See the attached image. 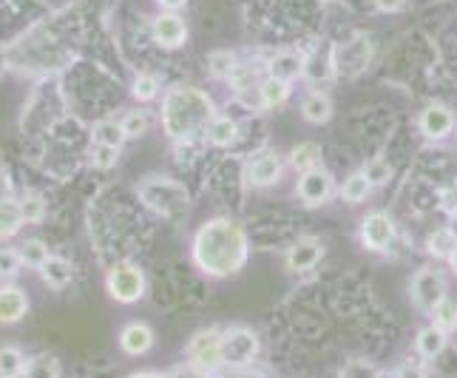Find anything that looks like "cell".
<instances>
[{
	"instance_id": "44",
	"label": "cell",
	"mask_w": 457,
	"mask_h": 378,
	"mask_svg": "<svg viewBox=\"0 0 457 378\" xmlns=\"http://www.w3.org/2000/svg\"><path fill=\"white\" fill-rule=\"evenodd\" d=\"M446 267H449V271H452V276L457 279V250H454V254H452V259H449V265H446Z\"/></svg>"
},
{
	"instance_id": "22",
	"label": "cell",
	"mask_w": 457,
	"mask_h": 378,
	"mask_svg": "<svg viewBox=\"0 0 457 378\" xmlns=\"http://www.w3.org/2000/svg\"><path fill=\"white\" fill-rule=\"evenodd\" d=\"M40 276H43V281H46V285H49L52 290H62V288H69V285H71L74 271H71V265H69L66 259L49 256V262H46V265L40 267Z\"/></svg>"
},
{
	"instance_id": "8",
	"label": "cell",
	"mask_w": 457,
	"mask_h": 378,
	"mask_svg": "<svg viewBox=\"0 0 457 378\" xmlns=\"http://www.w3.org/2000/svg\"><path fill=\"white\" fill-rule=\"evenodd\" d=\"M105 288H108V296L114 298L120 305H137L139 298L145 296V273L139 271L137 265L125 262V265H114L112 271L105 276Z\"/></svg>"
},
{
	"instance_id": "5",
	"label": "cell",
	"mask_w": 457,
	"mask_h": 378,
	"mask_svg": "<svg viewBox=\"0 0 457 378\" xmlns=\"http://www.w3.org/2000/svg\"><path fill=\"white\" fill-rule=\"evenodd\" d=\"M264 339L253 324L233 322L225 324V367H253L262 365Z\"/></svg>"
},
{
	"instance_id": "37",
	"label": "cell",
	"mask_w": 457,
	"mask_h": 378,
	"mask_svg": "<svg viewBox=\"0 0 457 378\" xmlns=\"http://www.w3.org/2000/svg\"><path fill=\"white\" fill-rule=\"evenodd\" d=\"M364 174L372 180V185H384L389 180V174H392V168H389V163L384 160V156H375V160H370L364 165Z\"/></svg>"
},
{
	"instance_id": "41",
	"label": "cell",
	"mask_w": 457,
	"mask_h": 378,
	"mask_svg": "<svg viewBox=\"0 0 457 378\" xmlns=\"http://www.w3.org/2000/svg\"><path fill=\"white\" fill-rule=\"evenodd\" d=\"M403 6V0H378V9H384V12H395Z\"/></svg>"
},
{
	"instance_id": "21",
	"label": "cell",
	"mask_w": 457,
	"mask_h": 378,
	"mask_svg": "<svg viewBox=\"0 0 457 378\" xmlns=\"http://www.w3.org/2000/svg\"><path fill=\"white\" fill-rule=\"evenodd\" d=\"M287 163L295 174H307L312 168H321V146L319 143H298V146H293Z\"/></svg>"
},
{
	"instance_id": "25",
	"label": "cell",
	"mask_w": 457,
	"mask_h": 378,
	"mask_svg": "<svg viewBox=\"0 0 457 378\" xmlns=\"http://www.w3.org/2000/svg\"><path fill=\"white\" fill-rule=\"evenodd\" d=\"M427 322H432L437 330H444L446 336H454L457 333V298L454 296H446L444 302L435 307V313H432Z\"/></svg>"
},
{
	"instance_id": "33",
	"label": "cell",
	"mask_w": 457,
	"mask_h": 378,
	"mask_svg": "<svg viewBox=\"0 0 457 378\" xmlns=\"http://www.w3.org/2000/svg\"><path fill=\"white\" fill-rule=\"evenodd\" d=\"M131 94L139 103H148V100L156 97V94H160V80L151 77V74H139L134 80V86H131Z\"/></svg>"
},
{
	"instance_id": "23",
	"label": "cell",
	"mask_w": 457,
	"mask_h": 378,
	"mask_svg": "<svg viewBox=\"0 0 457 378\" xmlns=\"http://www.w3.org/2000/svg\"><path fill=\"white\" fill-rule=\"evenodd\" d=\"M267 77H278V80H295L298 74H304V63H302V57L298 55H290V52H285V55H278V57H273L270 63H267Z\"/></svg>"
},
{
	"instance_id": "18",
	"label": "cell",
	"mask_w": 457,
	"mask_h": 378,
	"mask_svg": "<svg viewBox=\"0 0 457 378\" xmlns=\"http://www.w3.org/2000/svg\"><path fill=\"white\" fill-rule=\"evenodd\" d=\"M454 250H457V233H454L449 225L435 228V231L427 236V254L435 259V265H437V262H446V265H449V259H452Z\"/></svg>"
},
{
	"instance_id": "17",
	"label": "cell",
	"mask_w": 457,
	"mask_h": 378,
	"mask_svg": "<svg viewBox=\"0 0 457 378\" xmlns=\"http://www.w3.org/2000/svg\"><path fill=\"white\" fill-rule=\"evenodd\" d=\"M26 310H29V298L21 288H14V285L0 288V322L4 324L21 322L26 316Z\"/></svg>"
},
{
	"instance_id": "20",
	"label": "cell",
	"mask_w": 457,
	"mask_h": 378,
	"mask_svg": "<svg viewBox=\"0 0 457 378\" xmlns=\"http://www.w3.org/2000/svg\"><path fill=\"white\" fill-rule=\"evenodd\" d=\"M372 180L364 174V168L361 171H353L350 177L344 180V185H341V199L346 202V205H361V202H367L370 199V194H372Z\"/></svg>"
},
{
	"instance_id": "28",
	"label": "cell",
	"mask_w": 457,
	"mask_h": 378,
	"mask_svg": "<svg viewBox=\"0 0 457 378\" xmlns=\"http://www.w3.org/2000/svg\"><path fill=\"white\" fill-rule=\"evenodd\" d=\"M125 139L122 125L114 120H103L94 125V146H108V148H120Z\"/></svg>"
},
{
	"instance_id": "14",
	"label": "cell",
	"mask_w": 457,
	"mask_h": 378,
	"mask_svg": "<svg viewBox=\"0 0 457 378\" xmlns=\"http://www.w3.org/2000/svg\"><path fill=\"white\" fill-rule=\"evenodd\" d=\"M120 350L125 356H131V358H139V356H148L154 350V344H156V333H154V327L148 322H129V324H122L120 330Z\"/></svg>"
},
{
	"instance_id": "30",
	"label": "cell",
	"mask_w": 457,
	"mask_h": 378,
	"mask_svg": "<svg viewBox=\"0 0 457 378\" xmlns=\"http://www.w3.org/2000/svg\"><path fill=\"white\" fill-rule=\"evenodd\" d=\"M21 225H23L21 205L18 202H9V199L0 202V236H12Z\"/></svg>"
},
{
	"instance_id": "32",
	"label": "cell",
	"mask_w": 457,
	"mask_h": 378,
	"mask_svg": "<svg viewBox=\"0 0 457 378\" xmlns=\"http://www.w3.org/2000/svg\"><path fill=\"white\" fill-rule=\"evenodd\" d=\"M211 74L213 77H222V80H230V74L239 69V63H236V55H230V52H216V55H211Z\"/></svg>"
},
{
	"instance_id": "10",
	"label": "cell",
	"mask_w": 457,
	"mask_h": 378,
	"mask_svg": "<svg viewBox=\"0 0 457 378\" xmlns=\"http://www.w3.org/2000/svg\"><path fill=\"white\" fill-rule=\"evenodd\" d=\"M285 174V156L273 148H264L245 163V180L253 188H270Z\"/></svg>"
},
{
	"instance_id": "1",
	"label": "cell",
	"mask_w": 457,
	"mask_h": 378,
	"mask_svg": "<svg viewBox=\"0 0 457 378\" xmlns=\"http://www.w3.org/2000/svg\"><path fill=\"white\" fill-rule=\"evenodd\" d=\"M194 265L208 279H233L250 259L247 231L230 216H216L199 225L191 245Z\"/></svg>"
},
{
	"instance_id": "4",
	"label": "cell",
	"mask_w": 457,
	"mask_h": 378,
	"mask_svg": "<svg viewBox=\"0 0 457 378\" xmlns=\"http://www.w3.org/2000/svg\"><path fill=\"white\" fill-rule=\"evenodd\" d=\"M185 361H191L204 375H216L225 367V324L199 327L196 333L185 341Z\"/></svg>"
},
{
	"instance_id": "45",
	"label": "cell",
	"mask_w": 457,
	"mask_h": 378,
	"mask_svg": "<svg viewBox=\"0 0 457 378\" xmlns=\"http://www.w3.org/2000/svg\"><path fill=\"white\" fill-rule=\"evenodd\" d=\"M449 228H452V231L457 233V208L452 211V223H449Z\"/></svg>"
},
{
	"instance_id": "15",
	"label": "cell",
	"mask_w": 457,
	"mask_h": 378,
	"mask_svg": "<svg viewBox=\"0 0 457 378\" xmlns=\"http://www.w3.org/2000/svg\"><path fill=\"white\" fill-rule=\"evenodd\" d=\"M302 117L312 125H324L333 120V100H329V94L321 88L307 91L302 100Z\"/></svg>"
},
{
	"instance_id": "9",
	"label": "cell",
	"mask_w": 457,
	"mask_h": 378,
	"mask_svg": "<svg viewBox=\"0 0 457 378\" xmlns=\"http://www.w3.org/2000/svg\"><path fill=\"white\" fill-rule=\"evenodd\" d=\"M336 194V177L329 174V171L321 165V168H312L307 174H298V182H295V197L302 199L307 208H321Z\"/></svg>"
},
{
	"instance_id": "26",
	"label": "cell",
	"mask_w": 457,
	"mask_h": 378,
	"mask_svg": "<svg viewBox=\"0 0 457 378\" xmlns=\"http://www.w3.org/2000/svg\"><path fill=\"white\" fill-rule=\"evenodd\" d=\"M386 378H432V367L412 353V356H406L403 361H398V365L386 373Z\"/></svg>"
},
{
	"instance_id": "36",
	"label": "cell",
	"mask_w": 457,
	"mask_h": 378,
	"mask_svg": "<svg viewBox=\"0 0 457 378\" xmlns=\"http://www.w3.org/2000/svg\"><path fill=\"white\" fill-rule=\"evenodd\" d=\"M120 125H122L125 137H143L148 131V114L145 112H129Z\"/></svg>"
},
{
	"instance_id": "40",
	"label": "cell",
	"mask_w": 457,
	"mask_h": 378,
	"mask_svg": "<svg viewBox=\"0 0 457 378\" xmlns=\"http://www.w3.org/2000/svg\"><path fill=\"white\" fill-rule=\"evenodd\" d=\"M168 378H208L202 370H196L191 361H179L177 367H170L168 373H165Z\"/></svg>"
},
{
	"instance_id": "2",
	"label": "cell",
	"mask_w": 457,
	"mask_h": 378,
	"mask_svg": "<svg viewBox=\"0 0 457 378\" xmlns=\"http://www.w3.org/2000/svg\"><path fill=\"white\" fill-rule=\"evenodd\" d=\"M216 117L213 100L194 86H177L162 103V129L170 139H194Z\"/></svg>"
},
{
	"instance_id": "46",
	"label": "cell",
	"mask_w": 457,
	"mask_h": 378,
	"mask_svg": "<svg viewBox=\"0 0 457 378\" xmlns=\"http://www.w3.org/2000/svg\"><path fill=\"white\" fill-rule=\"evenodd\" d=\"M324 4H336V0H324Z\"/></svg>"
},
{
	"instance_id": "13",
	"label": "cell",
	"mask_w": 457,
	"mask_h": 378,
	"mask_svg": "<svg viewBox=\"0 0 457 378\" xmlns=\"http://www.w3.org/2000/svg\"><path fill=\"white\" fill-rule=\"evenodd\" d=\"M449 344H452V336H446L444 330H437L432 322H423L412 336V353L420 361H427V365H435V361L446 353Z\"/></svg>"
},
{
	"instance_id": "12",
	"label": "cell",
	"mask_w": 457,
	"mask_h": 378,
	"mask_svg": "<svg viewBox=\"0 0 457 378\" xmlns=\"http://www.w3.org/2000/svg\"><path fill=\"white\" fill-rule=\"evenodd\" d=\"M418 129L427 139H435V143H444L449 139L457 129V117L449 105L444 103H432L418 114Z\"/></svg>"
},
{
	"instance_id": "19",
	"label": "cell",
	"mask_w": 457,
	"mask_h": 378,
	"mask_svg": "<svg viewBox=\"0 0 457 378\" xmlns=\"http://www.w3.org/2000/svg\"><path fill=\"white\" fill-rule=\"evenodd\" d=\"M154 38H156V43H162L165 49H177V46L185 43L187 29H185V23L177 18V14H165V18L156 21V26H154Z\"/></svg>"
},
{
	"instance_id": "7",
	"label": "cell",
	"mask_w": 457,
	"mask_h": 378,
	"mask_svg": "<svg viewBox=\"0 0 457 378\" xmlns=\"http://www.w3.org/2000/svg\"><path fill=\"white\" fill-rule=\"evenodd\" d=\"M358 239L370 254H389L398 242V225L386 211H370L361 219Z\"/></svg>"
},
{
	"instance_id": "11",
	"label": "cell",
	"mask_w": 457,
	"mask_h": 378,
	"mask_svg": "<svg viewBox=\"0 0 457 378\" xmlns=\"http://www.w3.org/2000/svg\"><path fill=\"white\" fill-rule=\"evenodd\" d=\"M324 259V242L315 239V236H302L285 250V267L295 276H307Z\"/></svg>"
},
{
	"instance_id": "31",
	"label": "cell",
	"mask_w": 457,
	"mask_h": 378,
	"mask_svg": "<svg viewBox=\"0 0 457 378\" xmlns=\"http://www.w3.org/2000/svg\"><path fill=\"white\" fill-rule=\"evenodd\" d=\"M18 254H21V259H23L29 267H37V271H40V267H43L46 262H49V248H46L43 242H37V239L23 242V248L18 250Z\"/></svg>"
},
{
	"instance_id": "38",
	"label": "cell",
	"mask_w": 457,
	"mask_h": 378,
	"mask_svg": "<svg viewBox=\"0 0 457 378\" xmlns=\"http://www.w3.org/2000/svg\"><path fill=\"white\" fill-rule=\"evenodd\" d=\"M21 265L23 259L18 250H0V276H14L21 271Z\"/></svg>"
},
{
	"instance_id": "43",
	"label": "cell",
	"mask_w": 457,
	"mask_h": 378,
	"mask_svg": "<svg viewBox=\"0 0 457 378\" xmlns=\"http://www.w3.org/2000/svg\"><path fill=\"white\" fill-rule=\"evenodd\" d=\"M162 6H168V9H179V6H185L187 0H160Z\"/></svg>"
},
{
	"instance_id": "29",
	"label": "cell",
	"mask_w": 457,
	"mask_h": 378,
	"mask_svg": "<svg viewBox=\"0 0 457 378\" xmlns=\"http://www.w3.org/2000/svg\"><path fill=\"white\" fill-rule=\"evenodd\" d=\"M23 378H60L57 358L49 356V353H40V356H35V358H29Z\"/></svg>"
},
{
	"instance_id": "24",
	"label": "cell",
	"mask_w": 457,
	"mask_h": 378,
	"mask_svg": "<svg viewBox=\"0 0 457 378\" xmlns=\"http://www.w3.org/2000/svg\"><path fill=\"white\" fill-rule=\"evenodd\" d=\"M262 91V105L264 108H278L290 100V83L287 80H278V77H264L259 83Z\"/></svg>"
},
{
	"instance_id": "34",
	"label": "cell",
	"mask_w": 457,
	"mask_h": 378,
	"mask_svg": "<svg viewBox=\"0 0 457 378\" xmlns=\"http://www.w3.org/2000/svg\"><path fill=\"white\" fill-rule=\"evenodd\" d=\"M211 378H273V373L264 365H253V367H222Z\"/></svg>"
},
{
	"instance_id": "27",
	"label": "cell",
	"mask_w": 457,
	"mask_h": 378,
	"mask_svg": "<svg viewBox=\"0 0 457 378\" xmlns=\"http://www.w3.org/2000/svg\"><path fill=\"white\" fill-rule=\"evenodd\" d=\"M26 356L18 348H0V378H23Z\"/></svg>"
},
{
	"instance_id": "35",
	"label": "cell",
	"mask_w": 457,
	"mask_h": 378,
	"mask_svg": "<svg viewBox=\"0 0 457 378\" xmlns=\"http://www.w3.org/2000/svg\"><path fill=\"white\" fill-rule=\"evenodd\" d=\"M21 214H23V223L29 225H37L40 219L46 216V202L37 197V194H31L21 202Z\"/></svg>"
},
{
	"instance_id": "39",
	"label": "cell",
	"mask_w": 457,
	"mask_h": 378,
	"mask_svg": "<svg viewBox=\"0 0 457 378\" xmlns=\"http://www.w3.org/2000/svg\"><path fill=\"white\" fill-rule=\"evenodd\" d=\"M117 156H120V148H108V146H94V165L97 168H112V165H117Z\"/></svg>"
},
{
	"instance_id": "16",
	"label": "cell",
	"mask_w": 457,
	"mask_h": 378,
	"mask_svg": "<svg viewBox=\"0 0 457 378\" xmlns=\"http://www.w3.org/2000/svg\"><path fill=\"white\" fill-rule=\"evenodd\" d=\"M202 137L216 148H230L236 139H239V122H236L233 117H228V114H216L208 122V129H204Z\"/></svg>"
},
{
	"instance_id": "6",
	"label": "cell",
	"mask_w": 457,
	"mask_h": 378,
	"mask_svg": "<svg viewBox=\"0 0 457 378\" xmlns=\"http://www.w3.org/2000/svg\"><path fill=\"white\" fill-rule=\"evenodd\" d=\"M139 197L165 219H179L187 214V191L173 180H148L139 185Z\"/></svg>"
},
{
	"instance_id": "3",
	"label": "cell",
	"mask_w": 457,
	"mask_h": 378,
	"mask_svg": "<svg viewBox=\"0 0 457 378\" xmlns=\"http://www.w3.org/2000/svg\"><path fill=\"white\" fill-rule=\"evenodd\" d=\"M406 296H409V305H412V310L418 313V316L429 319L435 313V307L444 302L446 296H452L449 279L437 265H423L412 276H409Z\"/></svg>"
},
{
	"instance_id": "42",
	"label": "cell",
	"mask_w": 457,
	"mask_h": 378,
	"mask_svg": "<svg viewBox=\"0 0 457 378\" xmlns=\"http://www.w3.org/2000/svg\"><path fill=\"white\" fill-rule=\"evenodd\" d=\"M129 378H168L165 373H156V370H139V373H131Z\"/></svg>"
}]
</instances>
